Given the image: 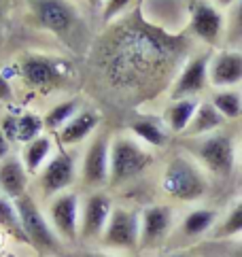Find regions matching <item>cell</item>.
Masks as SVG:
<instances>
[{
	"mask_svg": "<svg viewBox=\"0 0 242 257\" xmlns=\"http://www.w3.org/2000/svg\"><path fill=\"white\" fill-rule=\"evenodd\" d=\"M110 177V141L106 136H96L85 149L81 162V179L87 187L100 189L108 185Z\"/></svg>",
	"mask_w": 242,
	"mask_h": 257,
	"instance_id": "obj_9",
	"label": "cell"
},
{
	"mask_svg": "<svg viewBox=\"0 0 242 257\" xmlns=\"http://www.w3.org/2000/svg\"><path fill=\"white\" fill-rule=\"evenodd\" d=\"M32 9L43 28L58 36H66L77 22V9L68 0H32Z\"/></svg>",
	"mask_w": 242,
	"mask_h": 257,
	"instance_id": "obj_11",
	"label": "cell"
},
{
	"mask_svg": "<svg viewBox=\"0 0 242 257\" xmlns=\"http://www.w3.org/2000/svg\"><path fill=\"white\" fill-rule=\"evenodd\" d=\"M28 181H30V172L24 166L22 158L9 155L0 162V191H3V196L11 200L26 196Z\"/></svg>",
	"mask_w": 242,
	"mask_h": 257,
	"instance_id": "obj_18",
	"label": "cell"
},
{
	"mask_svg": "<svg viewBox=\"0 0 242 257\" xmlns=\"http://www.w3.org/2000/svg\"><path fill=\"white\" fill-rule=\"evenodd\" d=\"M238 236H242V200H238L212 229V238H217V240L238 238Z\"/></svg>",
	"mask_w": 242,
	"mask_h": 257,
	"instance_id": "obj_25",
	"label": "cell"
},
{
	"mask_svg": "<svg viewBox=\"0 0 242 257\" xmlns=\"http://www.w3.org/2000/svg\"><path fill=\"white\" fill-rule=\"evenodd\" d=\"M81 111V104L79 100H64V102L55 104L53 108H49V113L45 115V127L47 130H55L58 132L60 127L68 121V119H72L74 115H77Z\"/></svg>",
	"mask_w": 242,
	"mask_h": 257,
	"instance_id": "obj_28",
	"label": "cell"
},
{
	"mask_svg": "<svg viewBox=\"0 0 242 257\" xmlns=\"http://www.w3.org/2000/svg\"><path fill=\"white\" fill-rule=\"evenodd\" d=\"M130 5H132V0H104V5H102L104 22H113L115 17H119Z\"/></svg>",
	"mask_w": 242,
	"mask_h": 257,
	"instance_id": "obj_30",
	"label": "cell"
},
{
	"mask_svg": "<svg viewBox=\"0 0 242 257\" xmlns=\"http://www.w3.org/2000/svg\"><path fill=\"white\" fill-rule=\"evenodd\" d=\"M191 32L206 45H217L223 36V15L212 3H195L189 15Z\"/></svg>",
	"mask_w": 242,
	"mask_h": 257,
	"instance_id": "obj_16",
	"label": "cell"
},
{
	"mask_svg": "<svg viewBox=\"0 0 242 257\" xmlns=\"http://www.w3.org/2000/svg\"><path fill=\"white\" fill-rule=\"evenodd\" d=\"M98 125H100V115L96 111H89V108H81L77 115L68 119L58 130V141L64 147L79 145L85 139H89V136L96 132Z\"/></svg>",
	"mask_w": 242,
	"mask_h": 257,
	"instance_id": "obj_19",
	"label": "cell"
},
{
	"mask_svg": "<svg viewBox=\"0 0 242 257\" xmlns=\"http://www.w3.org/2000/svg\"><path fill=\"white\" fill-rule=\"evenodd\" d=\"M9 155H11V141H9L7 134L0 130V162L5 158H9Z\"/></svg>",
	"mask_w": 242,
	"mask_h": 257,
	"instance_id": "obj_32",
	"label": "cell"
},
{
	"mask_svg": "<svg viewBox=\"0 0 242 257\" xmlns=\"http://www.w3.org/2000/svg\"><path fill=\"white\" fill-rule=\"evenodd\" d=\"M0 100H3V102H11L13 100V87L3 72H0Z\"/></svg>",
	"mask_w": 242,
	"mask_h": 257,
	"instance_id": "obj_31",
	"label": "cell"
},
{
	"mask_svg": "<svg viewBox=\"0 0 242 257\" xmlns=\"http://www.w3.org/2000/svg\"><path fill=\"white\" fill-rule=\"evenodd\" d=\"M193 160L200 164L204 172H210L219 179H227L236 166V147L231 136L223 132H212L195 139L189 147Z\"/></svg>",
	"mask_w": 242,
	"mask_h": 257,
	"instance_id": "obj_4",
	"label": "cell"
},
{
	"mask_svg": "<svg viewBox=\"0 0 242 257\" xmlns=\"http://www.w3.org/2000/svg\"><path fill=\"white\" fill-rule=\"evenodd\" d=\"M77 179V162L68 151H55L39 172V187L45 198L64 194Z\"/></svg>",
	"mask_w": 242,
	"mask_h": 257,
	"instance_id": "obj_7",
	"label": "cell"
},
{
	"mask_svg": "<svg viewBox=\"0 0 242 257\" xmlns=\"http://www.w3.org/2000/svg\"><path fill=\"white\" fill-rule=\"evenodd\" d=\"M153 164V155L132 136H117L110 141V177L108 185H124Z\"/></svg>",
	"mask_w": 242,
	"mask_h": 257,
	"instance_id": "obj_3",
	"label": "cell"
},
{
	"mask_svg": "<svg viewBox=\"0 0 242 257\" xmlns=\"http://www.w3.org/2000/svg\"><path fill=\"white\" fill-rule=\"evenodd\" d=\"M208 83L219 89H231L242 83V51L223 49L208 64Z\"/></svg>",
	"mask_w": 242,
	"mask_h": 257,
	"instance_id": "obj_13",
	"label": "cell"
},
{
	"mask_svg": "<svg viewBox=\"0 0 242 257\" xmlns=\"http://www.w3.org/2000/svg\"><path fill=\"white\" fill-rule=\"evenodd\" d=\"M223 123H225V119H223V115L212 106V102H200L198 111H195L185 134H187L189 139H200V136L217 132Z\"/></svg>",
	"mask_w": 242,
	"mask_h": 257,
	"instance_id": "obj_20",
	"label": "cell"
},
{
	"mask_svg": "<svg viewBox=\"0 0 242 257\" xmlns=\"http://www.w3.org/2000/svg\"><path fill=\"white\" fill-rule=\"evenodd\" d=\"M240 172H242V147H240Z\"/></svg>",
	"mask_w": 242,
	"mask_h": 257,
	"instance_id": "obj_37",
	"label": "cell"
},
{
	"mask_svg": "<svg viewBox=\"0 0 242 257\" xmlns=\"http://www.w3.org/2000/svg\"><path fill=\"white\" fill-rule=\"evenodd\" d=\"M115 47L119 49L106 64L110 79H115V83H134L132 79L138 75H147L157 66V62L166 58L164 41L145 30L130 28L128 32L119 34Z\"/></svg>",
	"mask_w": 242,
	"mask_h": 257,
	"instance_id": "obj_1",
	"label": "cell"
},
{
	"mask_svg": "<svg viewBox=\"0 0 242 257\" xmlns=\"http://www.w3.org/2000/svg\"><path fill=\"white\" fill-rule=\"evenodd\" d=\"M0 227L7 229L17 240L28 242L22 221H20V213H17V208H15V200L7 198V196H0Z\"/></svg>",
	"mask_w": 242,
	"mask_h": 257,
	"instance_id": "obj_26",
	"label": "cell"
},
{
	"mask_svg": "<svg viewBox=\"0 0 242 257\" xmlns=\"http://www.w3.org/2000/svg\"><path fill=\"white\" fill-rule=\"evenodd\" d=\"M212 106L223 115V119H238L242 115V96L236 89H219L215 96L210 98Z\"/></svg>",
	"mask_w": 242,
	"mask_h": 257,
	"instance_id": "obj_27",
	"label": "cell"
},
{
	"mask_svg": "<svg viewBox=\"0 0 242 257\" xmlns=\"http://www.w3.org/2000/svg\"><path fill=\"white\" fill-rule=\"evenodd\" d=\"M100 240L113 251L141 249V215L132 208L115 206Z\"/></svg>",
	"mask_w": 242,
	"mask_h": 257,
	"instance_id": "obj_6",
	"label": "cell"
},
{
	"mask_svg": "<svg viewBox=\"0 0 242 257\" xmlns=\"http://www.w3.org/2000/svg\"><path fill=\"white\" fill-rule=\"evenodd\" d=\"M0 130L7 134V139L11 143H22L28 145L30 141L39 139L45 130V117L36 115L32 111H26L22 115H7L3 119Z\"/></svg>",
	"mask_w": 242,
	"mask_h": 257,
	"instance_id": "obj_17",
	"label": "cell"
},
{
	"mask_svg": "<svg viewBox=\"0 0 242 257\" xmlns=\"http://www.w3.org/2000/svg\"><path fill=\"white\" fill-rule=\"evenodd\" d=\"M238 257H242V246H240V251H238Z\"/></svg>",
	"mask_w": 242,
	"mask_h": 257,
	"instance_id": "obj_39",
	"label": "cell"
},
{
	"mask_svg": "<svg viewBox=\"0 0 242 257\" xmlns=\"http://www.w3.org/2000/svg\"><path fill=\"white\" fill-rule=\"evenodd\" d=\"M53 139L47 134H41L39 139L30 141L28 145H24V151H22V162L24 166L28 168L30 174H39L41 168L47 164V160L55 153L53 149Z\"/></svg>",
	"mask_w": 242,
	"mask_h": 257,
	"instance_id": "obj_21",
	"label": "cell"
},
{
	"mask_svg": "<svg viewBox=\"0 0 242 257\" xmlns=\"http://www.w3.org/2000/svg\"><path fill=\"white\" fill-rule=\"evenodd\" d=\"M15 208L20 213V221L24 227V234L28 238V242L34 244L41 251H58L62 238L55 234V229L51 221L45 213L39 208L36 200L30 196H22L15 200Z\"/></svg>",
	"mask_w": 242,
	"mask_h": 257,
	"instance_id": "obj_5",
	"label": "cell"
},
{
	"mask_svg": "<svg viewBox=\"0 0 242 257\" xmlns=\"http://www.w3.org/2000/svg\"><path fill=\"white\" fill-rule=\"evenodd\" d=\"M229 41H242V0L231 7V17H229Z\"/></svg>",
	"mask_w": 242,
	"mask_h": 257,
	"instance_id": "obj_29",
	"label": "cell"
},
{
	"mask_svg": "<svg viewBox=\"0 0 242 257\" xmlns=\"http://www.w3.org/2000/svg\"><path fill=\"white\" fill-rule=\"evenodd\" d=\"M162 191L176 202H198L206 196L208 181L202 166L185 155L172 158L162 172Z\"/></svg>",
	"mask_w": 242,
	"mask_h": 257,
	"instance_id": "obj_2",
	"label": "cell"
},
{
	"mask_svg": "<svg viewBox=\"0 0 242 257\" xmlns=\"http://www.w3.org/2000/svg\"><path fill=\"white\" fill-rule=\"evenodd\" d=\"M219 223V215L212 208H193L181 221V232L187 238H200L215 229Z\"/></svg>",
	"mask_w": 242,
	"mask_h": 257,
	"instance_id": "obj_22",
	"label": "cell"
},
{
	"mask_svg": "<svg viewBox=\"0 0 242 257\" xmlns=\"http://www.w3.org/2000/svg\"><path fill=\"white\" fill-rule=\"evenodd\" d=\"M174 213L166 204L147 206L141 213V249L160 246L172 232Z\"/></svg>",
	"mask_w": 242,
	"mask_h": 257,
	"instance_id": "obj_12",
	"label": "cell"
},
{
	"mask_svg": "<svg viewBox=\"0 0 242 257\" xmlns=\"http://www.w3.org/2000/svg\"><path fill=\"white\" fill-rule=\"evenodd\" d=\"M130 130L147 147H164L168 143V132L153 119H138V121L130 125Z\"/></svg>",
	"mask_w": 242,
	"mask_h": 257,
	"instance_id": "obj_24",
	"label": "cell"
},
{
	"mask_svg": "<svg viewBox=\"0 0 242 257\" xmlns=\"http://www.w3.org/2000/svg\"><path fill=\"white\" fill-rule=\"evenodd\" d=\"M113 200L104 191H94L85 198L81 206V232L79 238L83 240H100L102 232L108 223V217L113 213Z\"/></svg>",
	"mask_w": 242,
	"mask_h": 257,
	"instance_id": "obj_10",
	"label": "cell"
},
{
	"mask_svg": "<svg viewBox=\"0 0 242 257\" xmlns=\"http://www.w3.org/2000/svg\"><path fill=\"white\" fill-rule=\"evenodd\" d=\"M49 221L62 240H79L81 232V200L74 191H64L51 198Z\"/></svg>",
	"mask_w": 242,
	"mask_h": 257,
	"instance_id": "obj_8",
	"label": "cell"
},
{
	"mask_svg": "<svg viewBox=\"0 0 242 257\" xmlns=\"http://www.w3.org/2000/svg\"><path fill=\"white\" fill-rule=\"evenodd\" d=\"M208 56H195L183 66L181 75L176 77L172 87V100L195 98L208 85Z\"/></svg>",
	"mask_w": 242,
	"mask_h": 257,
	"instance_id": "obj_14",
	"label": "cell"
},
{
	"mask_svg": "<svg viewBox=\"0 0 242 257\" xmlns=\"http://www.w3.org/2000/svg\"><path fill=\"white\" fill-rule=\"evenodd\" d=\"M3 7H5V0H0V13H3Z\"/></svg>",
	"mask_w": 242,
	"mask_h": 257,
	"instance_id": "obj_38",
	"label": "cell"
},
{
	"mask_svg": "<svg viewBox=\"0 0 242 257\" xmlns=\"http://www.w3.org/2000/svg\"><path fill=\"white\" fill-rule=\"evenodd\" d=\"M238 0H212V5L215 7H234Z\"/></svg>",
	"mask_w": 242,
	"mask_h": 257,
	"instance_id": "obj_33",
	"label": "cell"
},
{
	"mask_svg": "<svg viewBox=\"0 0 242 257\" xmlns=\"http://www.w3.org/2000/svg\"><path fill=\"white\" fill-rule=\"evenodd\" d=\"M79 257H113V255H106V253H83Z\"/></svg>",
	"mask_w": 242,
	"mask_h": 257,
	"instance_id": "obj_34",
	"label": "cell"
},
{
	"mask_svg": "<svg viewBox=\"0 0 242 257\" xmlns=\"http://www.w3.org/2000/svg\"><path fill=\"white\" fill-rule=\"evenodd\" d=\"M22 79L28 87L34 89H45V87H55L62 83V70L60 64L43 56H28L20 64Z\"/></svg>",
	"mask_w": 242,
	"mask_h": 257,
	"instance_id": "obj_15",
	"label": "cell"
},
{
	"mask_svg": "<svg viewBox=\"0 0 242 257\" xmlns=\"http://www.w3.org/2000/svg\"><path fill=\"white\" fill-rule=\"evenodd\" d=\"M170 257H191V255H187V253H174V255H170Z\"/></svg>",
	"mask_w": 242,
	"mask_h": 257,
	"instance_id": "obj_36",
	"label": "cell"
},
{
	"mask_svg": "<svg viewBox=\"0 0 242 257\" xmlns=\"http://www.w3.org/2000/svg\"><path fill=\"white\" fill-rule=\"evenodd\" d=\"M87 3H89L91 7H100V5H104V0H87Z\"/></svg>",
	"mask_w": 242,
	"mask_h": 257,
	"instance_id": "obj_35",
	"label": "cell"
},
{
	"mask_svg": "<svg viewBox=\"0 0 242 257\" xmlns=\"http://www.w3.org/2000/svg\"><path fill=\"white\" fill-rule=\"evenodd\" d=\"M198 98H179V100H172V104L168 106V111H166V123L172 132L181 134L189 127L191 119L198 111Z\"/></svg>",
	"mask_w": 242,
	"mask_h": 257,
	"instance_id": "obj_23",
	"label": "cell"
}]
</instances>
